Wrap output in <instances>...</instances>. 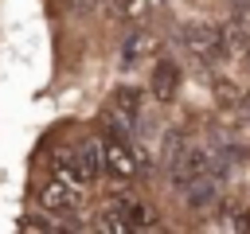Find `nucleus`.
Wrapping results in <instances>:
<instances>
[{"mask_svg": "<svg viewBox=\"0 0 250 234\" xmlns=\"http://www.w3.org/2000/svg\"><path fill=\"white\" fill-rule=\"evenodd\" d=\"M90 234H109V226H105V222H102V218H98V222H94V230H90Z\"/></svg>", "mask_w": 250, "mask_h": 234, "instance_id": "9b49d317", "label": "nucleus"}, {"mask_svg": "<svg viewBox=\"0 0 250 234\" xmlns=\"http://www.w3.org/2000/svg\"><path fill=\"white\" fill-rule=\"evenodd\" d=\"M230 8H250V0H230Z\"/></svg>", "mask_w": 250, "mask_h": 234, "instance_id": "f8f14e48", "label": "nucleus"}, {"mask_svg": "<svg viewBox=\"0 0 250 234\" xmlns=\"http://www.w3.org/2000/svg\"><path fill=\"white\" fill-rule=\"evenodd\" d=\"M215 98H219V105H227V109H234L238 101H242V94H246V86H238V82H230V78H215Z\"/></svg>", "mask_w": 250, "mask_h": 234, "instance_id": "1a4fd4ad", "label": "nucleus"}, {"mask_svg": "<svg viewBox=\"0 0 250 234\" xmlns=\"http://www.w3.org/2000/svg\"><path fill=\"white\" fill-rule=\"evenodd\" d=\"M78 199H82V191H78V187L59 183L55 176H51V179L39 187V207H43V211H70Z\"/></svg>", "mask_w": 250, "mask_h": 234, "instance_id": "20e7f679", "label": "nucleus"}, {"mask_svg": "<svg viewBox=\"0 0 250 234\" xmlns=\"http://www.w3.org/2000/svg\"><path fill=\"white\" fill-rule=\"evenodd\" d=\"M102 222L109 226V234H137V226L125 218V211H121L117 203H109V207L102 211Z\"/></svg>", "mask_w": 250, "mask_h": 234, "instance_id": "9d476101", "label": "nucleus"}, {"mask_svg": "<svg viewBox=\"0 0 250 234\" xmlns=\"http://www.w3.org/2000/svg\"><path fill=\"white\" fill-rule=\"evenodd\" d=\"M176 39H180V47H184L191 58H199V62L223 58V35H219L211 23H180Z\"/></svg>", "mask_w": 250, "mask_h": 234, "instance_id": "f257e3e1", "label": "nucleus"}, {"mask_svg": "<svg viewBox=\"0 0 250 234\" xmlns=\"http://www.w3.org/2000/svg\"><path fill=\"white\" fill-rule=\"evenodd\" d=\"M137 117H141V94L129 90V86H121L109 98V105H105V121H109L113 136H129L137 129Z\"/></svg>", "mask_w": 250, "mask_h": 234, "instance_id": "f03ea898", "label": "nucleus"}, {"mask_svg": "<svg viewBox=\"0 0 250 234\" xmlns=\"http://www.w3.org/2000/svg\"><path fill=\"white\" fill-rule=\"evenodd\" d=\"M102 172L109 179H133L137 176V152L129 148L125 136H105L102 140Z\"/></svg>", "mask_w": 250, "mask_h": 234, "instance_id": "7ed1b4c3", "label": "nucleus"}, {"mask_svg": "<svg viewBox=\"0 0 250 234\" xmlns=\"http://www.w3.org/2000/svg\"><path fill=\"white\" fill-rule=\"evenodd\" d=\"M55 179L59 183H66V187H86V176H82V168H78V160L74 156H59L55 160Z\"/></svg>", "mask_w": 250, "mask_h": 234, "instance_id": "6e6552de", "label": "nucleus"}, {"mask_svg": "<svg viewBox=\"0 0 250 234\" xmlns=\"http://www.w3.org/2000/svg\"><path fill=\"white\" fill-rule=\"evenodd\" d=\"M74 160H78V168H82L86 183H94V179L102 176V140H98V136L82 140V144L74 148Z\"/></svg>", "mask_w": 250, "mask_h": 234, "instance_id": "39448f33", "label": "nucleus"}, {"mask_svg": "<svg viewBox=\"0 0 250 234\" xmlns=\"http://www.w3.org/2000/svg\"><path fill=\"white\" fill-rule=\"evenodd\" d=\"M156 51V39L148 35V31H133L129 39H125V47H121V62L125 66H137L141 58H148Z\"/></svg>", "mask_w": 250, "mask_h": 234, "instance_id": "423d86ee", "label": "nucleus"}, {"mask_svg": "<svg viewBox=\"0 0 250 234\" xmlns=\"http://www.w3.org/2000/svg\"><path fill=\"white\" fill-rule=\"evenodd\" d=\"M176 82H180V70L172 62H156V70H152V98L172 101L176 98Z\"/></svg>", "mask_w": 250, "mask_h": 234, "instance_id": "0eeeda50", "label": "nucleus"}]
</instances>
